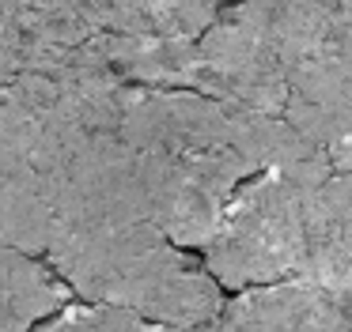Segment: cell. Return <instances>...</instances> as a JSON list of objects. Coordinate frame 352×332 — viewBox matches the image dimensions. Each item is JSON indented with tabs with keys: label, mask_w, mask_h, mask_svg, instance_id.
Instances as JSON below:
<instances>
[{
	"label": "cell",
	"mask_w": 352,
	"mask_h": 332,
	"mask_svg": "<svg viewBox=\"0 0 352 332\" xmlns=\"http://www.w3.org/2000/svg\"><path fill=\"white\" fill-rule=\"evenodd\" d=\"M54 238V200L42 170L0 132V241L46 257Z\"/></svg>",
	"instance_id": "52a82bcc"
},
{
	"label": "cell",
	"mask_w": 352,
	"mask_h": 332,
	"mask_svg": "<svg viewBox=\"0 0 352 332\" xmlns=\"http://www.w3.org/2000/svg\"><path fill=\"white\" fill-rule=\"evenodd\" d=\"M329 170V155L314 151L296 163L254 174L223 211L201 261L223 291H254L299 279L307 268V204Z\"/></svg>",
	"instance_id": "3957f363"
},
{
	"label": "cell",
	"mask_w": 352,
	"mask_h": 332,
	"mask_svg": "<svg viewBox=\"0 0 352 332\" xmlns=\"http://www.w3.org/2000/svg\"><path fill=\"white\" fill-rule=\"evenodd\" d=\"M326 155H329V163H333V166H352V128L337 143H329Z\"/></svg>",
	"instance_id": "7c38bea8"
},
{
	"label": "cell",
	"mask_w": 352,
	"mask_h": 332,
	"mask_svg": "<svg viewBox=\"0 0 352 332\" xmlns=\"http://www.w3.org/2000/svg\"><path fill=\"white\" fill-rule=\"evenodd\" d=\"M91 15L122 38L140 42H182L197 38L220 15V0H84Z\"/></svg>",
	"instance_id": "9c48e42d"
},
{
	"label": "cell",
	"mask_w": 352,
	"mask_h": 332,
	"mask_svg": "<svg viewBox=\"0 0 352 332\" xmlns=\"http://www.w3.org/2000/svg\"><path fill=\"white\" fill-rule=\"evenodd\" d=\"M333 298H337V306H341L344 313H352V287H349V291H341V294H333Z\"/></svg>",
	"instance_id": "4fadbf2b"
},
{
	"label": "cell",
	"mask_w": 352,
	"mask_h": 332,
	"mask_svg": "<svg viewBox=\"0 0 352 332\" xmlns=\"http://www.w3.org/2000/svg\"><path fill=\"white\" fill-rule=\"evenodd\" d=\"M42 261L80 302L118 306L160 324H208L228 294L201 257L175 246L152 219L57 223Z\"/></svg>",
	"instance_id": "7a4b0ae2"
},
{
	"label": "cell",
	"mask_w": 352,
	"mask_h": 332,
	"mask_svg": "<svg viewBox=\"0 0 352 332\" xmlns=\"http://www.w3.org/2000/svg\"><path fill=\"white\" fill-rule=\"evenodd\" d=\"M284 121H292L318 151L352 128V0H333L326 42L292 75Z\"/></svg>",
	"instance_id": "277c9868"
},
{
	"label": "cell",
	"mask_w": 352,
	"mask_h": 332,
	"mask_svg": "<svg viewBox=\"0 0 352 332\" xmlns=\"http://www.w3.org/2000/svg\"><path fill=\"white\" fill-rule=\"evenodd\" d=\"M307 283L326 294L352 287V166L329 163L307 204Z\"/></svg>",
	"instance_id": "8992f818"
},
{
	"label": "cell",
	"mask_w": 352,
	"mask_h": 332,
	"mask_svg": "<svg viewBox=\"0 0 352 332\" xmlns=\"http://www.w3.org/2000/svg\"><path fill=\"white\" fill-rule=\"evenodd\" d=\"M69 302V283L42 257L0 241V332H34Z\"/></svg>",
	"instance_id": "ba28073f"
},
{
	"label": "cell",
	"mask_w": 352,
	"mask_h": 332,
	"mask_svg": "<svg viewBox=\"0 0 352 332\" xmlns=\"http://www.w3.org/2000/svg\"><path fill=\"white\" fill-rule=\"evenodd\" d=\"M216 324L220 332H352V313L322 287L288 279L231 294Z\"/></svg>",
	"instance_id": "5b68a950"
},
{
	"label": "cell",
	"mask_w": 352,
	"mask_h": 332,
	"mask_svg": "<svg viewBox=\"0 0 352 332\" xmlns=\"http://www.w3.org/2000/svg\"><path fill=\"white\" fill-rule=\"evenodd\" d=\"M102 332H220V324L208 321V324H160V321H148V317H137L129 309H118V306H102Z\"/></svg>",
	"instance_id": "8fae6325"
},
{
	"label": "cell",
	"mask_w": 352,
	"mask_h": 332,
	"mask_svg": "<svg viewBox=\"0 0 352 332\" xmlns=\"http://www.w3.org/2000/svg\"><path fill=\"white\" fill-rule=\"evenodd\" d=\"M27 68H31V42H27L8 0H0V91L8 87L16 75H23Z\"/></svg>",
	"instance_id": "30bf717a"
},
{
	"label": "cell",
	"mask_w": 352,
	"mask_h": 332,
	"mask_svg": "<svg viewBox=\"0 0 352 332\" xmlns=\"http://www.w3.org/2000/svg\"><path fill=\"white\" fill-rule=\"evenodd\" d=\"M220 4H235V0H220Z\"/></svg>",
	"instance_id": "5bb4252c"
},
{
	"label": "cell",
	"mask_w": 352,
	"mask_h": 332,
	"mask_svg": "<svg viewBox=\"0 0 352 332\" xmlns=\"http://www.w3.org/2000/svg\"><path fill=\"white\" fill-rule=\"evenodd\" d=\"M118 132L133 155L148 219L182 249H205L254 174L318 151L284 117L152 83L125 87Z\"/></svg>",
	"instance_id": "6da1fadb"
}]
</instances>
